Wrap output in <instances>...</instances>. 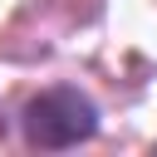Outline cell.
I'll return each instance as SVG.
<instances>
[{"instance_id":"6da1fadb","label":"cell","mask_w":157,"mask_h":157,"mask_svg":"<svg viewBox=\"0 0 157 157\" xmlns=\"http://www.w3.org/2000/svg\"><path fill=\"white\" fill-rule=\"evenodd\" d=\"M20 132L29 147L39 152H64V147H78L88 137H98V103L74 88V83H49L39 88L25 113H20Z\"/></svg>"}]
</instances>
